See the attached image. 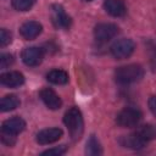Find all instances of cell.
<instances>
[{
    "instance_id": "cell-23",
    "label": "cell",
    "mask_w": 156,
    "mask_h": 156,
    "mask_svg": "<svg viewBox=\"0 0 156 156\" xmlns=\"http://www.w3.org/2000/svg\"><path fill=\"white\" fill-rule=\"evenodd\" d=\"M1 140H2V143H4L5 145H7V146H12V145H15V143H16V138H15V135L5 134V133H2Z\"/></svg>"
},
{
    "instance_id": "cell-11",
    "label": "cell",
    "mask_w": 156,
    "mask_h": 156,
    "mask_svg": "<svg viewBox=\"0 0 156 156\" xmlns=\"http://www.w3.org/2000/svg\"><path fill=\"white\" fill-rule=\"evenodd\" d=\"M43 30V26L37 22V21H28L24 22L21 28H20V33L21 35L26 39V40H33L35 39Z\"/></svg>"
},
{
    "instance_id": "cell-8",
    "label": "cell",
    "mask_w": 156,
    "mask_h": 156,
    "mask_svg": "<svg viewBox=\"0 0 156 156\" xmlns=\"http://www.w3.org/2000/svg\"><path fill=\"white\" fill-rule=\"evenodd\" d=\"M26 128V122L23 118L15 116L2 122L1 124V133L10 134V135H17L22 133Z\"/></svg>"
},
{
    "instance_id": "cell-12",
    "label": "cell",
    "mask_w": 156,
    "mask_h": 156,
    "mask_svg": "<svg viewBox=\"0 0 156 156\" xmlns=\"http://www.w3.org/2000/svg\"><path fill=\"white\" fill-rule=\"evenodd\" d=\"M119 144L123 147L132 149V150H140L146 145V141L135 132L128 135H123L119 138Z\"/></svg>"
},
{
    "instance_id": "cell-6",
    "label": "cell",
    "mask_w": 156,
    "mask_h": 156,
    "mask_svg": "<svg viewBox=\"0 0 156 156\" xmlns=\"http://www.w3.org/2000/svg\"><path fill=\"white\" fill-rule=\"evenodd\" d=\"M118 27L115 23H99L94 28V37L99 43H106L118 34Z\"/></svg>"
},
{
    "instance_id": "cell-1",
    "label": "cell",
    "mask_w": 156,
    "mask_h": 156,
    "mask_svg": "<svg viewBox=\"0 0 156 156\" xmlns=\"http://www.w3.org/2000/svg\"><path fill=\"white\" fill-rule=\"evenodd\" d=\"M63 123L67 127L69 136L73 141H77L82 138L84 130V122L82 112L78 107H71L66 111L63 116Z\"/></svg>"
},
{
    "instance_id": "cell-16",
    "label": "cell",
    "mask_w": 156,
    "mask_h": 156,
    "mask_svg": "<svg viewBox=\"0 0 156 156\" xmlns=\"http://www.w3.org/2000/svg\"><path fill=\"white\" fill-rule=\"evenodd\" d=\"M20 104H21V101L16 95H13V94L6 95L0 101V110L2 112H9L12 110H16L20 106Z\"/></svg>"
},
{
    "instance_id": "cell-25",
    "label": "cell",
    "mask_w": 156,
    "mask_h": 156,
    "mask_svg": "<svg viewBox=\"0 0 156 156\" xmlns=\"http://www.w3.org/2000/svg\"><path fill=\"white\" fill-rule=\"evenodd\" d=\"M82 1H85V2H88V1H91V0H82Z\"/></svg>"
},
{
    "instance_id": "cell-13",
    "label": "cell",
    "mask_w": 156,
    "mask_h": 156,
    "mask_svg": "<svg viewBox=\"0 0 156 156\" xmlns=\"http://www.w3.org/2000/svg\"><path fill=\"white\" fill-rule=\"evenodd\" d=\"M0 82L7 88H17L24 83V76L17 71H10L0 76Z\"/></svg>"
},
{
    "instance_id": "cell-10",
    "label": "cell",
    "mask_w": 156,
    "mask_h": 156,
    "mask_svg": "<svg viewBox=\"0 0 156 156\" xmlns=\"http://www.w3.org/2000/svg\"><path fill=\"white\" fill-rule=\"evenodd\" d=\"M39 96L41 101L45 104V106L50 110H58L62 106V100L61 98L50 88H44L40 90Z\"/></svg>"
},
{
    "instance_id": "cell-14",
    "label": "cell",
    "mask_w": 156,
    "mask_h": 156,
    "mask_svg": "<svg viewBox=\"0 0 156 156\" xmlns=\"http://www.w3.org/2000/svg\"><path fill=\"white\" fill-rule=\"evenodd\" d=\"M104 9L108 15L113 17H123L127 12V7L123 0H105Z\"/></svg>"
},
{
    "instance_id": "cell-17",
    "label": "cell",
    "mask_w": 156,
    "mask_h": 156,
    "mask_svg": "<svg viewBox=\"0 0 156 156\" xmlns=\"http://www.w3.org/2000/svg\"><path fill=\"white\" fill-rule=\"evenodd\" d=\"M136 133L147 143L156 138V126L154 124H143L136 129Z\"/></svg>"
},
{
    "instance_id": "cell-15",
    "label": "cell",
    "mask_w": 156,
    "mask_h": 156,
    "mask_svg": "<svg viewBox=\"0 0 156 156\" xmlns=\"http://www.w3.org/2000/svg\"><path fill=\"white\" fill-rule=\"evenodd\" d=\"M46 79L52 84L62 85L68 83V73L63 69H52L46 74Z\"/></svg>"
},
{
    "instance_id": "cell-21",
    "label": "cell",
    "mask_w": 156,
    "mask_h": 156,
    "mask_svg": "<svg viewBox=\"0 0 156 156\" xmlns=\"http://www.w3.org/2000/svg\"><path fill=\"white\" fill-rule=\"evenodd\" d=\"M11 40H12L11 33L7 29L1 28L0 29V45L1 46H6V45H9L11 43Z\"/></svg>"
},
{
    "instance_id": "cell-9",
    "label": "cell",
    "mask_w": 156,
    "mask_h": 156,
    "mask_svg": "<svg viewBox=\"0 0 156 156\" xmlns=\"http://www.w3.org/2000/svg\"><path fill=\"white\" fill-rule=\"evenodd\" d=\"M62 134L63 132L61 128H46V129L40 130L37 134L35 140L40 145H49V144L57 141L62 136Z\"/></svg>"
},
{
    "instance_id": "cell-19",
    "label": "cell",
    "mask_w": 156,
    "mask_h": 156,
    "mask_svg": "<svg viewBox=\"0 0 156 156\" xmlns=\"http://www.w3.org/2000/svg\"><path fill=\"white\" fill-rule=\"evenodd\" d=\"M37 0H12V7L17 11H28Z\"/></svg>"
},
{
    "instance_id": "cell-5",
    "label": "cell",
    "mask_w": 156,
    "mask_h": 156,
    "mask_svg": "<svg viewBox=\"0 0 156 156\" xmlns=\"http://www.w3.org/2000/svg\"><path fill=\"white\" fill-rule=\"evenodd\" d=\"M51 22L57 29H68L72 24L71 17L58 4H54L51 6Z\"/></svg>"
},
{
    "instance_id": "cell-2",
    "label": "cell",
    "mask_w": 156,
    "mask_h": 156,
    "mask_svg": "<svg viewBox=\"0 0 156 156\" xmlns=\"http://www.w3.org/2000/svg\"><path fill=\"white\" fill-rule=\"evenodd\" d=\"M144 77V68L140 65L130 63L126 66H121L115 71V79L118 84L128 85L141 80Z\"/></svg>"
},
{
    "instance_id": "cell-22",
    "label": "cell",
    "mask_w": 156,
    "mask_h": 156,
    "mask_svg": "<svg viewBox=\"0 0 156 156\" xmlns=\"http://www.w3.org/2000/svg\"><path fill=\"white\" fill-rule=\"evenodd\" d=\"M13 56L11 54H2L0 56V67L1 68H7L13 63Z\"/></svg>"
},
{
    "instance_id": "cell-3",
    "label": "cell",
    "mask_w": 156,
    "mask_h": 156,
    "mask_svg": "<svg viewBox=\"0 0 156 156\" xmlns=\"http://www.w3.org/2000/svg\"><path fill=\"white\" fill-rule=\"evenodd\" d=\"M143 118V113L139 108L128 106L121 110L116 117V122L118 126L123 128H133L136 127Z\"/></svg>"
},
{
    "instance_id": "cell-24",
    "label": "cell",
    "mask_w": 156,
    "mask_h": 156,
    "mask_svg": "<svg viewBox=\"0 0 156 156\" xmlns=\"http://www.w3.org/2000/svg\"><path fill=\"white\" fill-rule=\"evenodd\" d=\"M149 108L152 112V115L156 117V95H154L149 99Z\"/></svg>"
},
{
    "instance_id": "cell-18",
    "label": "cell",
    "mask_w": 156,
    "mask_h": 156,
    "mask_svg": "<svg viewBox=\"0 0 156 156\" xmlns=\"http://www.w3.org/2000/svg\"><path fill=\"white\" fill-rule=\"evenodd\" d=\"M85 154L87 155H101L102 154V149L101 145L99 143V140L95 138V135H90L89 140L87 141V147H85Z\"/></svg>"
},
{
    "instance_id": "cell-4",
    "label": "cell",
    "mask_w": 156,
    "mask_h": 156,
    "mask_svg": "<svg viewBox=\"0 0 156 156\" xmlns=\"http://www.w3.org/2000/svg\"><path fill=\"white\" fill-rule=\"evenodd\" d=\"M134 41L129 38H122L116 40L111 45V54L117 60H123L129 57L134 51Z\"/></svg>"
},
{
    "instance_id": "cell-20",
    "label": "cell",
    "mask_w": 156,
    "mask_h": 156,
    "mask_svg": "<svg viewBox=\"0 0 156 156\" xmlns=\"http://www.w3.org/2000/svg\"><path fill=\"white\" fill-rule=\"evenodd\" d=\"M67 151V146L66 145H61V146H56L52 149H48L45 151L41 152V155H49V156H61Z\"/></svg>"
},
{
    "instance_id": "cell-7",
    "label": "cell",
    "mask_w": 156,
    "mask_h": 156,
    "mask_svg": "<svg viewBox=\"0 0 156 156\" xmlns=\"http://www.w3.org/2000/svg\"><path fill=\"white\" fill-rule=\"evenodd\" d=\"M43 57H44V51L41 48H38V46L24 48L21 52V58L23 63L29 67L39 66L43 61Z\"/></svg>"
}]
</instances>
